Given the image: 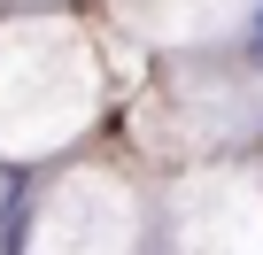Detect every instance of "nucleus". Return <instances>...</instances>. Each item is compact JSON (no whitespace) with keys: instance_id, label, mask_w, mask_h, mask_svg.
<instances>
[{"instance_id":"f257e3e1","label":"nucleus","mask_w":263,"mask_h":255,"mask_svg":"<svg viewBox=\"0 0 263 255\" xmlns=\"http://www.w3.org/2000/svg\"><path fill=\"white\" fill-rule=\"evenodd\" d=\"M240 62H248V70H263V8H255V24H248V39H240Z\"/></svg>"}]
</instances>
